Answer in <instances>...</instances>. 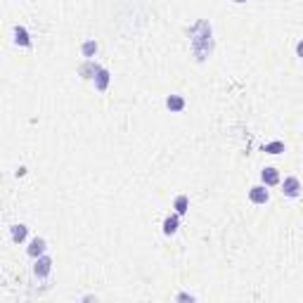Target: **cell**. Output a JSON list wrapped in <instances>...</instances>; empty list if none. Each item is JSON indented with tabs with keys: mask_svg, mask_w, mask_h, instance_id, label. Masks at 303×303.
<instances>
[{
	"mask_svg": "<svg viewBox=\"0 0 303 303\" xmlns=\"http://www.w3.org/2000/svg\"><path fill=\"white\" fill-rule=\"evenodd\" d=\"M81 54H83L86 59L95 57V54H97V40H86V43L81 45Z\"/></svg>",
	"mask_w": 303,
	"mask_h": 303,
	"instance_id": "14",
	"label": "cell"
},
{
	"mask_svg": "<svg viewBox=\"0 0 303 303\" xmlns=\"http://www.w3.org/2000/svg\"><path fill=\"white\" fill-rule=\"evenodd\" d=\"M234 3H239V5H241V3H247V0H234Z\"/></svg>",
	"mask_w": 303,
	"mask_h": 303,
	"instance_id": "18",
	"label": "cell"
},
{
	"mask_svg": "<svg viewBox=\"0 0 303 303\" xmlns=\"http://www.w3.org/2000/svg\"><path fill=\"white\" fill-rule=\"evenodd\" d=\"M47 251V241L43 239V237H36V239H31V244L26 247V254L31 258H38L40 254H45Z\"/></svg>",
	"mask_w": 303,
	"mask_h": 303,
	"instance_id": "5",
	"label": "cell"
},
{
	"mask_svg": "<svg viewBox=\"0 0 303 303\" xmlns=\"http://www.w3.org/2000/svg\"><path fill=\"white\" fill-rule=\"evenodd\" d=\"M12 33H15V43H17V45L31 47V36H29V31H26V26L17 24L15 29H12Z\"/></svg>",
	"mask_w": 303,
	"mask_h": 303,
	"instance_id": "8",
	"label": "cell"
},
{
	"mask_svg": "<svg viewBox=\"0 0 303 303\" xmlns=\"http://www.w3.org/2000/svg\"><path fill=\"white\" fill-rule=\"evenodd\" d=\"M190 47L197 62H206L213 54V29L209 19H197L190 29Z\"/></svg>",
	"mask_w": 303,
	"mask_h": 303,
	"instance_id": "1",
	"label": "cell"
},
{
	"mask_svg": "<svg viewBox=\"0 0 303 303\" xmlns=\"http://www.w3.org/2000/svg\"><path fill=\"white\" fill-rule=\"evenodd\" d=\"M97 71H100V64L93 62V59H86V62L78 67V76L86 78V81H90V78H93L95 74H97Z\"/></svg>",
	"mask_w": 303,
	"mask_h": 303,
	"instance_id": "9",
	"label": "cell"
},
{
	"mask_svg": "<svg viewBox=\"0 0 303 303\" xmlns=\"http://www.w3.org/2000/svg\"><path fill=\"white\" fill-rule=\"evenodd\" d=\"M166 107L171 109L173 114H180V111L185 109V97H183V95H168V97H166Z\"/></svg>",
	"mask_w": 303,
	"mask_h": 303,
	"instance_id": "12",
	"label": "cell"
},
{
	"mask_svg": "<svg viewBox=\"0 0 303 303\" xmlns=\"http://www.w3.org/2000/svg\"><path fill=\"white\" fill-rule=\"evenodd\" d=\"M282 195L289 197V199H296V197L301 195V180L294 178V175L284 178V185H282Z\"/></svg>",
	"mask_w": 303,
	"mask_h": 303,
	"instance_id": "3",
	"label": "cell"
},
{
	"mask_svg": "<svg viewBox=\"0 0 303 303\" xmlns=\"http://www.w3.org/2000/svg\"><path fill=\"white\" fill-rule=\"evenodd\" d=\"M175 301H190V303H192V301H195V296L187 294V291H180V294L175 296Z\"/></svg>",
	"mask_w": 303,
	"mask_h": 303,
	"instance_id": "16",
	"label": "cell"
},
{
	"mask_svg": "<svg viewBox=\"0 0 303 303\" xmlns=\"http://www.w3.org/2000/svg\"><path fill=\"white\" fill-rule=\"evenodd\" d=\"M263 152L265 154H282V152H284V142H280V140L268 142V145H263Z\"/></svg>",
	"mask_w": 303,
	"mask_h": 303,
	"instance_id": "15",
	"label": "cell"
},
{
	"mask_svg": "<svg viewBox=\"0 0 303 303\" xmlns=\"http://www.w3.org/2000/svg\"><path fill=\"white\" fill-rule=\"evenodd\" d=\"M261 180H263L265 187L280 185V171H277V168H272V166H268V168H263V171H261Z\"/></svg>",
	"mask_w": 303,
	"mask_h": 303,
	"instance_id": "10",
	"label": "cell"
},
{
	"mask_svg": "<svg viewBox=\"0 0 303 303\" xmlns=\"http://www.w3.org/2000/svg\"><path fill=\"white\" fill-rule=\"evenodd\" d=\"M173 209H175V213H178V216H185L187 209H190V199H187V195H178V197H175Z\"/></svg>",
	"mask_w": 303,
	"mask_h": 303,
	"instance_id": "13",
	"label": "cell"
},
{
	"mask_svg": "<svg viewBox=\"0 0 303 303\" xmlns=\"http://www.w3.org/2000/svg\"><path fill=\"white\" fill-rule=\"evenodd\" d=\"M22 175H26V168H24V166H19V168H17V178H22Z\"/></svg>",
	"mask_w": 303,
	"mask_h": 303,
	"instance_id": "17",
	"label": "cell"
},
{
	"mask_svg": "<svg viewBox=\"0 0 303 303\" xmlns=\"http://www.w3.org/2000/svg\"><path fill=\"white\" fill-rule=\"evenodd\" d=\"M26 234H29V227L24 225V223H17V225L10 227V237H12L15 244H22V241L26 239Z\"/></svg>",
	"mask_w": 303,
	"mask_h": 303,
	"instance_id": "11",
	"label": "cell"
},
{
	"mask_svg": "<svg viewBox=\"0 0 303 303\" xmlns=\"http://www.w3.org/2000/svg\"><path fill=\"white\" fill-rule=\"evenodd\" d=\"M93 81H95V90H97V93H104V90L109 88L111 74H109V71L104 69V67H100V71H97V74L93 76Z\"/></svg>",
	"mask_w": 303,
	"mask_h": 303,
	"instance_id": "4",
	"label": "cell"
},
{
	"mask_svg": "<svg viewBox=\"0 0 303 303\" xmlns=\"http://www.w3.org/2000/svg\"><path fill=\"white\" fill-rule=\"evenodd\" d=\"M249 199L254 204H268V199H270V192L265 190V185H256L249 190Z\"/></svg>",
	"mask_w": 303,
	"mask_h": 303,
	"instance_id": "7",
	"label": "cell"
},
{
	"mask_svg": "<svg viewBox=\"0 0 303 303\" xmlns=\"http://www.w3.org/2000/svg\"><path fill=\"white\" fill-rule=\"evenodd\" d=\"M50 272H52V258L45 256V254H40V256L36 258V263H33V275L40 277V280H45Z\"/></svg>",
	"mask_w": 303,
	"mask_h": 303,
	"instance_id": "2",
	"label": "cell"
},
{
	"mask_svg": "<svg viewBox=\"0 0 303 303\" xmlns=\"http://www.w3.org/2000/svg\"><path fill=\"white\" fill-rule=\"evenodd\" d=\"M178 227H180V216L178 213H171V216L163 218V234H166V237H173V234L178 232Z\"/></svg>",
	"mask_w": 303,
	"mask_h": 303,
	"instance_id": "6",
	"label": "cell"
}]
</instances>
